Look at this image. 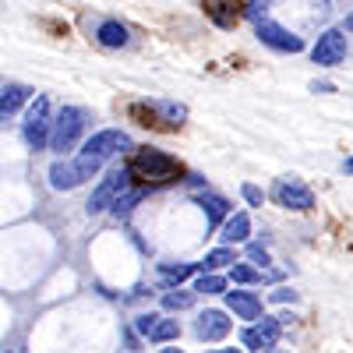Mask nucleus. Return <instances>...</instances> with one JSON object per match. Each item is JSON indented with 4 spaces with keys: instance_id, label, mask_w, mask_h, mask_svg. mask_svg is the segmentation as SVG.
<instances>
[{
    "instance_id": "393cba45",
    "label": "nucleus",
    "mask_w": 353,
    "mask_h": 353,
    "mask_svg": "<svg viewBox=\"0 0 353 353\" xmlns=\"http://www.w3.org/2000/svg\"><path fill=\"white\" fill-rule=\"evenodd\" d=\"M159 318H163V314H156V311H149V314H138V318H134V329H138L145 339H149V332H152V325H156Z\"/></svg>"
},
{
    "instance_id": "b1692460",
    "label": "nucleus",
    "mask_w": 353,
    "mask_h": 353,
    "mask_svg": "<svg viewBox=\"0 0 353 353\" xmlns=\"http://www.w3.org/2000/svg\"><path fill=\"white\" fill-rule=\"evenodd\" d=\"M276 4V0H248V8H244V14L251 18V21H261L265 18V11H269Z\"/></svg>"
},
{
    "instance_id": "bb28decb",
    "label": "nucleus",
    "mask_w": 353,
    "mask_h": 353,
    "mask_svg": "<svg viewBox=\"0 0 353 353\" xmlns=\"http://www.w3.org/2000/svg\"><path fill=\"white\" fill-rule=\"evenodd\" d=\"M241 194H244V201H248V205H261V201H265V191H261L258 184H244V188H241Z\"/></svg>"
},
{
    "instance_id": "20e7f679",
    "label": "nucleus",
    "mask_w": 353,
    "mask_h": 353,
    "mask_svg": "<svg viewBox=\"0 0 353 353\" xmlns=\"http://www.w3.org/2000/svg\"><path fill=\"white\" fill-rule=\"evenodd\" d=\"M50 128H53V110H50V99L46 96H32L25 110V121H21V134L28 141V149H50Z\"/></svg>"
},
{
    "instance_id": "a878e982",
    "label": "nucleus",
    "mask_w": 353,
    "mask_h": 353,
    "mask_svg": "<svg viewBox=\"0 0 353 353\" xmlns=\"http://www.w3.org/2000/svg\"><path fill=\"white\" fill-rule=\"evenodd\" d=\"M248 258L258 265V269H269L272 265V258H269V251H265L261 244H248Z\"/></svg>"
},
{
    "instance_id": "f03ea898",
    "label": "nucleus",
    "mask_w": 353,
    "mask_h": 353,
    "mask_svg": "<svg viewBox=\"0 0 353 353\" xmlns=\"http://www.w3.org/2000/svg\"><path fill=\"white\" fill-rule=\"evenodd\" d=\"M128 149H134L131 138H128V131H121V128H106V131H96L92 138H85V141H81V152L74 156V166L81 170L85 181H92V176L103 170L106 159H113L117 152H128Z\"/></svg>"
},
{
    "instance_id": "a211bd4d",
    "label": "nucleus",
    "mask_w": 353,
    "mask_h": 353,
    "mask_svg": "<svg viewBox=\"0 0 353 353\" xmlns=\"http://www.w3.org/2000/svg\"><path fill=\"white\" fill-rule=\"evenodd\" d=\"M159 276L166 283H184L194 276V265L191 261H159Z\"/></svg>"
},
{
    "instance_id": "cd10ccee",
    "label": "nucleus",
    "mask_w": 353,
    "mask_h": 353,
    "mask_svg": "<svg viewBox=\"0 0 353 353\" xmlns=\"http://www.w3.org/2000/svg\"><path fill=\"white\" fill-rule=\"evenodd\" d=\"M269 301H276V304H293V301H297V290L279 286V290H272V297H269Z\"/></svg>"
},
{
    "instance_id": "5701e85b",
    "label": "nucleus",
    "mask_w": 353,
    "mask_h": 353,
    "mask_svg": "<svg viewBox=\"0 0 353 353\" xmlns=\"http://www.w3.org/2000/svg\"><path fill=\"white\" fill-rule=\"evenodd\" d=\"M230 276H233V283H261V272H254L251 265H230Z\"/></svg>"
},
{
    "instance_id": "f3484780",
    "label": "nucleus",
    "mask_w": 353,
    "mask_h": 353,
    "mask_svg": "<svg viewBox=\"0 0 353 353\" xmlns=\"http://www.w3.org/2000/svg\"><path fill=\"white\" fill-rule=\"evenodd\" d=\"M149 191H152V188H134V191H124L121 198L113 201V216H117V219H128V216L138 209V201L149 198Z\"/></svg>"
},
{
    "instance_id": "412c9836",
    "label": "nucleus",
    "mask_w": 353,
    "mask_h": 353,
    "mask_svg": "<svg viewBox=\"0 0 353 353\" xmlns=\"http://www.w3.org/2000/svg\"><path fill=\"white\" fill-rule=\"evenodd\" d=\"M191 290H194V293H205V297H209V293H226V279H223L219 272H201Z\"/></svg>"
},
{
    "instance_id": "473e14b6",
    "label": "nucleus",
    "mask_w": 353,
    "mask_h": 353,
    "mask_svg": "<svg viewBox=\"0 0 353 353\" xmlns=\"http://www.w3.org/2000/svg\"><path fill=\"white\" fill-rule=\"evenodd\" d=\"M163 353H184V350H176V346H163Z\"/></svg>"
},
{
    "instance_id": "4be33fe9",
    "label": "nucleus",
    "mask_w": 353,
    "mask_h": 353,
    "mask_svg": "<svg viewBox=\"0 0 353 353\" xmlns=\"http://www.w3.org/2000/svg\"><path fill=\"white\" fill-rule=\"evenodd\" d=\"M194 304V290H170L166 297H163V307L166 311H184Z\"/></svg>"
},
{
    "instance_id": "f8f14e48",
    "label": "nucleus",
    "mask_w": 353,
    "mask_h": 353,
    "mask_svg": "<svg viewBox=\"0 0 353 353\" xmlns=\"http://www.w3.org/2000/svg\"><path fill=\"white\" fill-rule=\"evenodd\" d=\"M46 176H50V188H53V191H74L78 184H85V176H81V170L74 166V159H57Z\"/></svg>"
},
{
    "instance_id": "2eb2a0df",
    "label": "nucleus",
    "mask_w": 353,
    "mask_h": 353,
    "mask_svg": "<svg viewBox=\"0 0 353 353\" xmlns=\"http://www.w3.org/2000/svg\"><path fill=\"white\" fill-rule=\"evenodd\" d=\"M223 244L226 248H233V244H244L248 237H251V216L248 212H230L226 216V223H223Z\"/></svg>"
},
{
    "instance_id": "ddd939ff",
    "label": "nucleus",
    "mask_w": 353,
    "mask_h": 353,
    "mask_svg": "<svg viewBox=\"0 0 353 353\" xmlns=\"http://www.w3.org/2000/svg\"><path fill=\"white\" fill-rule=\"evenodd\" d=\"M226 307L233 311V318H248V321L261 318V301L248 290H226Z\"/></svg>"
},
{
    "instance_id": "2f4dec72",
    "label": "nucleus",
    "mask_w": 353,
    "mask_h": 353,
    "mask_svg": "<svg viewBox=\"0 0 353 353\" xmlns=\"http://www.w3.org/2000/svg\"><path fill=\"white\" fill-rule=\"evenodd\" d=\"M343 32H353V14L346 18V28H343Z\"/></svg>"
},
{
    "instance_id": "6ab92c4d",
    "label": "nucleus",
    "mask_w": 353,
    "mask_h": 353,
    "mask_svg": "<svg viewBox=\"0 0 353 353\" xmlns=\"http://www.w3.org/2000/svg\"><path fill=\"white\" fill-rule=\"evenodd\" d=\"M233 261H237V254H233V248H216V251H209V254H205V261H201V269L205 272H219V269H226V265H233Z\"/></svg>"
},
{
    "instance_id": "7ed1b4c3",
    "label": "nucleus",
    "mask_w": 353,
    "mask_h": 353,
    "mask_svg": "<svg viewBox=\"0 0 353 353\" xmlns=\"http://www.w3.org/2000/svg\"><path fill=\"white\" fill-rule=\"evenodd\" d=\"M92 124V113L85 106H64L61 113L53 117V128H50V152L57 156H68L74 145L81 141V134Z\"/></svg>"
},
{
    "instance_id": "1a4fd4ad",
    "label": "nucleus",
    "mask_w": 353,
    "mask_h": 353,
    "mask_svg": "<svg viewBox=\"0 0 353 353\" xmlns=\"http://www.w3.org/2000/svg\"><path fill=\"white\" fill-rule=\"evenodd\" d=\"M254 36L269 50H279V53H301L304 50V39L301 36H293L290 28H283L279 21H269V18L254 21Z\"/></svg>"
},
{
    "instance_id": "0eeeda50",
    "label": "nucleus",
    "mask_w": 353,
    "mask_h": 353,
    "mask_svg": "<svg viewBox=\"0 0 353 353\" xmlns=\"http://www.w3.org/2000/svg\"><path fill=\"white\" fill-rule=\"evenodd\" d=\"M311 61L318 68H339L346 61V32L343 28H325L311 46Z\"/></svg>"
},
{
    "instance_id": "4468645a",
    "label": "nucleus",
    "mask_w": 353,
    "mask_h": 353,
    "mask_svg": "<svg viewBox=\"0 0 353 353\" xmlns=\"http://www.w3.org/2000/svg\"><path fill=\"white\" fill-rule=\"evenodd\" d=\"M194 201L201 205L205 223H209V226H223V223H226V216H230V209H233V205H230L223 194H212V191H201Z\"/></svg>"
},
{
    "instance_id": "6e6552de",
    "label": "nucleus",
    "mask_w": 353,
    "mask_h": 353,
    "mask_svg": "<svg viewBox=\"0 0 353 353\" xmlns=\"http://www.w3.org/2000/svg\"><path fill=\"white\" fill-rule=\"evenodd\" d=\"M279 336H283V325H279V318H258L254 325H248L244 332H241V343H244V350H251V353H269L276 343H279Z\"/></svg>"
},
{
    "instance_id": "9d476101",
    "label": "nucleus",
    "mask_w": 353,
    "mask_h": 353,
    "mask_svg": "<svg viewBox=\"0 0 353 353\" xmlns=\"http://www.w3.org/2000/svg\"><path fill=\"white\" fill-rule=\"evenodd\" d=\"M230 329H233V321L226 318V311H216V307L201 311V314L194 318V336H198L201 343H219V339L230 336Z\"/></svg>"
},
{
    "instance_id": "dca6fc26",
    "label": "nucleus",
    "mask_w": 353,
    "mask_h": 353,
    "mask_svg": "<svg viewBox=\"0 0 353 353\" xmlns=\"http://www.w3.org/2000/svg\"><path fill=\"white\" fill-rule=\"evenodd\" d=\"M96 39H99V46H106V50H121V46L131 43V32H128V25H121V21L110 18V21H99Z\"/></svg>"
},
{
    "instance_id": "39448f33",
    "label": "nucleus",
    "mask_w": 353,
    "mask_h": 353,
    "mask_svg": "<svg viewBox=\"0 0 353 353\" xmlns=\"http://www.w3.org/2000/svg\"><path fill=\"white\" fill-rule=\"evenodd\" d=\"M128 184H131V173H128V166H117V170H110V173L103 176V181L96 184L92 198L85 201V212H88V216H99V212L113 209V201L128 191Z\"/></svg>"
},
{
    "instance_id": "aec40b11",
    "label": "nucleus",
    "mask_w": 353,
    "mask_h": 353,
    "mask_svg": "<svg viewBox=\"0 0 353 353\" xmlns=\"http://www.w3.org/2000/svg\"><path fill=\"white\" fill-rule=\"evenodd\" d=\"M181 336V325H176V318H159L152 332H149V343H173Z\"/></svg>"
},
{
    "instance_id": "7c9ffc66",
    "label": "nucleus",
    "mask_w": 353,
    "mask_h": 353,
    "mask_svg": "<svg viewBox=\"0 0 353 353\" xmlns=\"http://www.w3.org/2000/svg\"><path fill=\"white\" fill-rule=\"evenodd\" d=\"M343 170H346V173H353V156H350V159L343 163Z\"/></svg>"
},
{
    "instance_id": "423d86ee",
    "label": "nucleus",
    "mask_w": 353,
    "mask_h": 353,
    "mask_svg": "<svg viewBox=\"0 0 353 353\" xmlns=\"http://www.w3.org/2000/svg\"><path fill=\"white\" fill-rule=\"evenodd\" d=\"M269 194L279 209H290V212H311L314 209V191L304 181H297V176H279Z\"/></svg>"
},
{
    "instance_id": "9b49d317",
    "label": "nucleus",
    "mask_w": 353,
    "mask_h": 353,
    "mask_svg": "<svg viewBox=\"0 0 353 353\" xmlns=\"http://www.w3.org/2000/svg\"><path fill=\"white\" fill-rule=\"evenodd\" d=\"M32 88L21 85V81H8L4 88H0V121H8V117H14L25 103H32Z\"/></svg>"
},
{
    "instance_id": "c756f323",
    "label": "nucleus",
    "mask_w": 353,
    "mask_h": 353,
    "mask_svg": "<svg viewBox=\"0 0 353 353\" xmlns=\"http://www.w3.org/2000/svg\"><path fill=\"white\" fill-rule=\"evenodd\" d=\"M209 353H241L237 346H223V350H209Z\"/></svg>"
},
{
    "instance_id": "f257e3e1",
    "label": "nucleus",
    "mask_w": 353,
    "mask_h": 353,
    "mask_svg": "<svg viewBox=\"0 0 353 353\" xmlns=\"http://www.w3.org/2000/svg\"><path fill=\"white\" fill-rule=\"evenodd\" d=\"M124 166L131 173V181H138L141 188H163V184L184 181V163L163 149H134Z\"/></svg>"
},
{
    "instance_id": "c85d7f7f",
    "label": "nucleus",
    "mask_w": 353,
    "mask_h": 353,
    "mask_svg": "<svg viewBox=\"0 0 353 353\" xmlns=\"http://www.w3.org/2000/svg\"><path fill=\"white\" fill-rule=\"evenodd\" d=\"M311 92H321V96H329V92H336V88H332L329 81H314V85H311Z\"/></svg>"
}]
</instances>
